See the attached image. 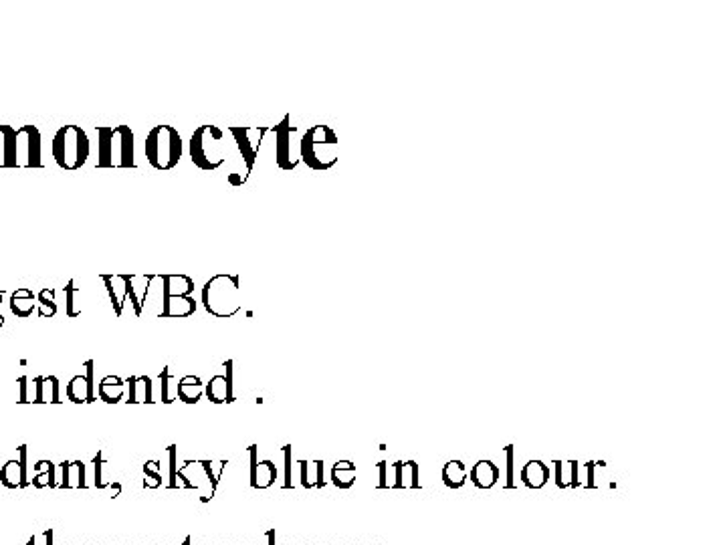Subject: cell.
I'll return each instance as SVG.
<instances>
[{"label": "cell", "instance_id": "cell-1", "mask_svg": "<svg viewBox=\"0 0 727 545\" xmlns=\"http://www.w3.org/2000/svg\"><path fill=\"white\" fill-rule=\"evenodd\" d=\"M337 146L339 140L330 125H313L302 136L299 160L316 172L332 170L337 164Z\"/></svg>", "mask_w": 727, "mask_h": 545}, {"label": "cell", "instance_id": "cell-2", "mask_svg": "<svg viewBox=\"0 0 727 545\" xmlns=\"http://www.w3.org/2000/svg\"><path fill=\"white\" fill-rule=\"evenodd\" d=\"M146 158L156 170H172L184 154V141L172 125H154L143 143Z\"/></svg>", "mask_w": 727, "mask_h": 545}, {"label": "cell", "instance_id": "cell-3", "mask_svg": "<svg viewBox=\"0 0 727 545\" xmlns=\"http://www.w3.org/2000/svg\"><path fill=\"white\" fill-rule=\"evenodd\" d=\"M239 275H214L202 287V305L206 313L218 319H229L241 311Z\"/></svg>", "mask_w": 727, "mask_h": 545}, {"label": "cell", "instance_id": "cell-4", "mask_svg": "<svg viewBox=\"0 0 727 545\" xmlns=\"http://www.w3.org/2000/svg\"><path fill=\"white\" fill-rule=\"evenodd\" d=\"M51 152H53V158L59 168L79 170L81 166H85L89 152H91L85 129H81L79 125L59 127L55 134L53 143H51Z\"/></svg>", "mask_w": 727, "mask_h": 545}, {"label": "cell", "instance_id": "cell-5", "mask_svg": "<svg viewBox=\"0 0 727 545\" xmlns=\"http://www.w3.org/2000/svg\"><path fill=\"white\" fill-rule=\"evenodd\" d=\"M225 132L218 125H200L196 127L188 141V154L196 168L200 170H218L225 164L223 148Z\"/></svg>", "mask_w": 727, "mask_h": 545}, {"label": "cell", "instance_id": "cell-6", "mask_svg": "<svg viewBox=\"0 0 727 545\" xmlns=\"http://www.w3.org/2000/svg\"><path fill=\"white\" fill-rule=\"evenodd\" d=\"M229 132L237 141V148L243 156L247 172L250 174L255 168L257 156H259V148L263 143V138H265L267 132H271V127H267V125H231Z\"/></svg>", "mask_w": 727, "mask_h": 545}, {"label": "cell", "instance_id": "cell-7", "mask_svg": "<svg viewBox=\"0 0 727 545\" xmlns=\"http://www.w3.org/2000/svg\"><path fill=\"white\" fill-rule=\"evenodd\" d=\"M275 160H277V166L281 170H295L297 164H299V158H295L293 154V143H291V136L295 134V125H291V115H285L281 123L275 125Z\"/></svg>", "mask_w": 727, "mask_h": 545}, {"label": "cell", "instance_id": "cell-8", "mask_svg": "<svg viewBox=\"0 0 727 545\" xmlns=\"http://www.w3.org/2000/svg\"><path fill=\"white\" fill-rule=\"evenodd\" d=\"M120 166V136L118 125H97V168Z\"/></svg>", "mask_w": 727, "mask_h": 545}, {"label": "cell", "instance_id": "cell-9", "mask_svg": "<svg viewBox=\"0 0 727 545\" xmlns=\"http://www.w3.org/2000/svg\"><path fill=\"white\" fill-rule=\"evenodd\" d=\"M95 362L87 360L85 362V376H75L71 382L67 384V398L75 402V404H91L95 402V382H93V371H95Z\"/></svg>", "mask_w": 727, "mask_h": 545}, {"label": "cell", "instance_id": "cell-10", "mask_svg": "<svg viewBox=\"0 0 727 545\" xmlns=\"http://www.w3.org/2000/svg\"><path fill=\"white\" fill-rule=\"evenodd\" d=\"M120 277L124 281L125 293H127V297L132 301V307H134L136 316L140 317L143 311V305H146V299H148L152 281L158 279L160 275H120Z\"/></svg>", "mask_w": 727, "mask_h": 545}, {"label": "cell", "instance_id": "cell-11", "mask_svg": "<svg viewBox=\"0 0 727 545\" xmlns=\"http://www.w3.org/2000/svg\"><path fill=\"white\" fill-rule=\"evenodd\" d=\"M227 374L225 376H214L211 378L209 384H204V394L206 398L214 402V404H231L234 402V394H232V360L225 362Z\"/></svg>", "mask_w": 727, "mask_h": 545}, {"label": "cell", "instance_id": "cell-12", "mask_svg": "<svg viewBox=\"0 0 727 545\" xmlns=\"http://www.w3.org/2000/svg\"><path fill=\"white\" fill-rule=\"evenodd\" d=\"M17 138L24 141L27 148V160L22 166L27 168H41L43 160H41V132L36 125H20L17 129Z\"/></svg>", "mask_w": 727, "mask_h": 545}, {"label": "cell", "instance_id": "cell-13", "mask_svg": "<svg viewBox=\"0 0 727 545\" xmlns=\"http://www.w3.org/2000/svg\"><path fill=\"white\" fill-rule=\"evenodd\" d=\"M0 166L18 168V138L13 125H0Z\"/></svg>", "mask_w": 727, "mask_h": 545}, {"label": "cell", "instance_id": "cell-14", "mask_svg": "<svg viewBox=\"0 0 727 545\" xmlns=\"http://www.w3.org/2000/svg\"><path fill=\"white\" fill-rule=\"evenodd\" d=\"M162 301L172 297H190L195 293V279L188 275H160Z\"/></svg>", "mask_w": 727, "mask_h": 545}, {"label": "cell", "instance_id": "cell-15", "mask_svg": "<svg viewBox=\"0 0 727 545\" xmlns=\"http://www.w3.org/2000/svg\"><path fill=\"white\" fill-rule=\"evenodd\" d=\"M499 467H497L495 462H491V460H479L473 469H471V473H469V479H471V483L477 487V489H491V487H495V483L499 481Z\"/></svg>", "mask_w": 727, "mask_h": 545}, {"label": "cell", "instance_id": "cell-16", "mask_svg": "<svg viewBox=\"0 0 727 545\" xmlns=\"http://www.w3.org/2000/svg\"><path fill=\"white\" fill-rule=\"evenodd\" d=\"M196 313L195 297H172V299L162 301V311L158 313L160 319H172V317H190Z\"/></svg>", "mask_w": 727, "mask_h": 545}, {"label": "cell", "instance_id": "cell-17", "mask_svg": "<svg viewBox=\"0 0 727 545\" xmlns=\"http://www.w3.org/2000/svg\"><path fill=\"white\" fill-rule=\"evenodd\" d=\"M521 481L528 489H542L550 481V469L542 460H530L521 469Z\"/></svg>", "mask_w": 727, "mask_h": 545}, {"label": "cell", "instance_id": "cell-18", "mask_svg": "<svg viewBox=\"0 0 727 545\" xmlns=\"http://www.w3.org/2000/svg\"><path fill=\"white\" fill-rule=\"evenodd\" d=\"M101 281L106 285L107 295H109V301L113 305V313L120 317L124 313V303L127 299V293H125V285L122 281L120 275H101Z\"/></svg>", "mask_w": 727, "mask_h": 545}, {"label": "cell", "instance_id": "cell-19", "mask_svg": "<svg viewBox=\"0 0 727 545\" xmlns=\"http://www.w3.org/2000/svg\"><path fill=\"white\" fill-rule=\"evenodd\" d=\"M204 394V384L198 376H184L176 384V398L184 404H196Z\"/></svg>", "mask_w": 727, "mask_h": 545}, {"label": "cell", "instance_id": "cell-20", "mask_svg": "<svg viewBox=\"0 0 727 545\" xmlns=\"http://www.w3.org/2000/svg\"><path fill=\"white\" fill-rule=\"evenodd\" d=\"M97 394L107 404H118L124 400L125 380H122L120 376H106L97 386Z\"/></svg>", "mask_w": 727, "mask_h": 545}, {"label": "cell", "instance_id": "cell-21", "mask_svg": "<svg viewBox=\"0 0 727 545\" xmlns=\"http://www.w3.org/2000/svg\"><path fill=\"white\" fill-rule=\"evenodd\" d=\"M35 299L36 295L31 289L20 287V289H17V291L10 295V311L17 317H20V319H27V317L35 311Z\"/></svg>", "mask_w": 727, "mask_h": 545}, {"label": "cell", "instance_id": "cell-22", "mask_svg": "<svg viewBox=\"0 0 727 545\" xmlns=\"http://www.w3.org/2000/svg\"><path fill=\"white\" fill-rule=\"evenodd\" d=\"M578 462L576 460H553V469H556V485L560 489H570V487H580L578 481Z\"/></svg>", "mask_w": 727, "mask_h": 545}, {"label": "cell", "instance_id": "cell-23", "mask_svg": "<svg viewBox=\"0 0 727 545\" xmlns=\"http://www.w3.org/2000/svg\"><path fill=\"white\" fill-rule=\"evenodd\" d=\"M120 136V166L118 168H136L134 158V132L129 125H118Z\"/></svg>", "mask_w": 727, "mask_h": 545}, {"label": "cell", "instance_id": "cell-24", "mask_svg": "<svg viewBox=\"0 0 727 545\" xmlns=\"http://www.w3.org/2000/svg\"><path fill=\"white\" fill-rule=\"evenodd\" d=\"M299 467H302V485L305 489H313V487H325V481H323V460H313V462H307V460H299Z\"/></svg>", "mask_w": 727, "mask_h": 545}, {"label": "cell", "instance_id": "cell-25", "mask_svg": "<svg viewBox=\"0 0 727 545\" xmlns=\"http://www.w3.org/2000/svg\"><path fill=\"white\" fill-rule=\"evenodd\" d=\"M332 481L337 489H350L355 481V465L352 460H337L332 469Z\"/></svg>", "mask_w": 727, "mask_h": 545}, {"label": "cell", "instance_id": "cell-26", "mask_svg": "<svg viewBox=\"0 0 727 545\" xmlns=\"http://www.w3.org/2000/svg\"><path fill=\"white\" fill-rule=\"evenodd\" d=\"M467 469L461 460H449L443 467V483L449 489H461L467 483Z\"/></svg>", "mask_w": 727, "mask_h": 545}, {"label": "cell", "instance_id": "cell-27", "mask_svg": "<svg viewBox=\"0 0 727 545\" xmlns=\"http://www.w3.org/2000/svg\"><path fill=\"white\" fill-rule=\"evenodd\" d=\"M277 479V467L271 460H259L255 476L250 479V487L253 489H267L275 483Z\"/></svg>", "mask_w": 727, "mask_h": 545}, {"label": "cell", "instance_id": "cell-28", "mask_svg": "<svg viewBox=\"0 0 727 545\" xmlns=\"http://www.w3.org/2000/svg\"><path fill=\"white\" fill-rule=\"evenodd\" d=\"M77 295H81L79 287H75V281H69L65 285V313L71 319L81 316V307L77 303Z\"/></svg>", "mask_w": 727, "mask_h": 545}, {"label": "cell", "instance_id": "cell-29", "mask_svg": "<svg viewBox=\"0 0 727 545\" xmlns=\"http://www.w3.org/2000/svg\"><path fill=\"white\" fill-rule=\"evenodd\" d=\"M0 479L6 487H20V460H8L0 471Z\"/></svg>", "mask_w": 727, "mask_h": 545}, {"label": "cell", "instance_id": "cell-30", "mask_svg": "<svg viewBox=\"0 0 727 545\" xmlns=\"http://www.w3.org/2000/svg\"><path fill=\"white\" fill-rule=\"evenodd\" d=\"M402 485L408 489H418L421 487V471L416 460H407L402 467Z\"/></svg>", "mask_w": 727, "mask_h": 545}, {"label": "cell", "instance_id": "cell-31", "mask_svg": "<svg viewBox=\"0 0 727 545\" xmlns=\"http://www.w3.org/2000/svg\"><path fill=\"white\" fill-rule=\"evenodd\" d=\"M136 402H146V404L154 402L152 378L150 376H138V380H136Z\"/></svg>", "mask_w": 727, "mask_h": 545}, {"label": "cell", "instance_id": "cell-32", "mask_svg": "<svg viewBox=\"0 0 727 545\" xmlns=\"http://www.w3.org/2000/svg\"><path fill=\"white\" fill-rule=\"evenodd\" d=\"M158 467H160V462H158V460H150V462H146V465H143V476H146L143 487H148V489H156V487H160L162 475H160V471H158Z\"/></svg>", "mask_w": 727, "mask_h": 545}, {"label": "cell", "instance_id": "cell-33", "mask_svg": "<svg viewBox=\"0 0 727 545\" xmlns=\"http://www.w3.org/2000/svg\"><path fill=\"white\" fill-rule=\"evenodd\" d=\"M43 402H53V404H59V402H61L59 380H57L55 376L43 378Z\"/></svg>", "mask_w": 727, "mask_h": 545}, {"label": "cell", "instance_id": "cell-34", "mask_svg": "<svg viewBox=\"0 0 727 545\" xmlns=\"http://www.w3.org/2000/svg\"><path fill=\"white\" fill-rule=\"evenodd\" d=\"M172 382V371H170V368L166 366V368H162L160 371V390H162V402L164 404H170V402H174V394L170 392V384Z\"/></svg>", "mask_w": 727, "mask_h": 545}, {"label": "cell", "instance_id": "cell-35", "mask_svg": "<svg viewBox=\"0 0 727 545\" xmlns=\"http://www.w3.org/2000/svg\"><path fill=\"white\" fill-rule=\"evenodd\" d=\"M33 485L35 487H57V483H55V465L51 462V460H47V465H45V473L43 475H36L35 479H33Z\"/></svg>", "mask_w": 727, "mask_h": 545}, {"label": "cell", "instance_id": "cell-36", "mask_svg": "<svg viewBox=\"0 0 727 545\" xmlns=\"http://www.w3.org/2000/svg\"><path fill=\"white\" fill-rule=\"evenodd\" d=\"M168 455H170V483H168V487H170V489H176L178 487V483H176V479H178L176 444H172V446L168 448Z\"/></svg>", "mask_w": 727, "mask_h": 545}, {"label": "cell", "instance_id": "cell-37", "mask_svg": "<svg viewBox=\"0 0 727 545\" xmlns=\"http://www.w3.org/2000/svg\"><path fill=\"white\" fill-rule=\"evenodd\" d=\"M505 457H507V481H505V487L511 489L515 483L514 479V446H505Z\"/></svg>", "mask_w": 727, "mask_h": 545}, {"label": "cell", "instance_id": "cell-38", "mask_svg": "<svg viewBox=\"0 0 727 545\" xmlns=\"http://www.w3.org/2000/svg\"><path fill=\"white\" fill-rule=\"evenodd\" d=\"M293 483H291V444L285 446V483L283 489H291Z\"/></svg>", "mask_w": 727, "mask_h": 545}, {"label": "cell", "instance_id": "cell-39", "mask_svg": "<svg viewBox=\"0 0 727 545\" xmlns=\"http://www.w3.org/2000/svg\"><path fill=\"white\" fill-rule=\"evenodd\" d=\"M18 453H20V487H27L29 485V481H27V446L22 444L20 448H18Z\"/></svg>", "mask_w": 727, "mask_h": 545}, {"label": "cell", "instance_id": "cell-40", "mask_svg": "<svg viewBox=\"0 0 727 545\" xmlns=\"http://www.w3.org/2000/svg\"><path fill=\"white\" fill-rule=\"evenodd\" d=\"M402 467H404L402 460H396V462H394V483H392V489H404V485H402Z\"/></svg>", "mask_w": 727, "mask_h": 545}, {"label": "cell", "instance_id": "cell-41", "mask_svg": "<svg viewBox=\"0 0 727 545\" xmlns=\"http://www.w3.org/2000/svg\"><path fill=\"white\" fill-rule=\"evenodd\" d=\"M93 465H95V485H97L99 489H104L106 483H104V479H101V465H104L101 453H97V457L93 458Z\"/></svg>", "mask_w": 727, "mask_h": 545}, {"label": "cell", "instance_id": "cell-42", "mask_svg": "<svg viewBox=\"0 0 727 545\" xmlns=\"http://www.w3.org/2000/svg\"><path fill=\"white\" fill-rule=\"evenodd\" d=\"M136 380H138V376H129L127 380H125V384H127V404H136Z\"/></svg>", "mask_w": 727, "mask_h": 545}, {"label": "cell", "instance_id": "cell-43", "mask_svg": "<svg viewBox=\"0 0 727 545\" xmlns=\"http://www.w3.org/2000/svg\"><path fill=\"white\" fill-rule=\"evenodd\" d=\"M386 469H388V462H386V460H380V462H378V471H380V483H378V487H380V489H386V487H388Z\"/></svg>", "mask_w": 727, "mask_h": 545}, {"label": "cell", "instance_id": "cell-44", "mask_svg": "<svg viewBox=\"0 0 727 545\" xmlns=\"http://www.w3.org/2000/svg\"><path fill=\"white\" fill-rule=\"evenodd\" d=\"M584 467H586V479H588L584 487H588V489H594V487H596V483H594V469H596V462H586Z\"/></svg>", "mask_w": 727, "mask_h": 545}, {"label": "cell", "instance_id": "cell-45", "mask_svg": "<svg viewBox=\"0 0 727 545\" xmlns=\"http://www.w3.org/2000/svg\"><path fill=\"white\" fill-rule=\"evenodd\" d=\"M36 299H38V305L55 303V289H43V291L36 295Z\"/></svg>", "mask_w": 727, "mask_h": 545}, {"label": "cell", "instance_id": "cell-46", "mask_svg": "<svg viewBox=\"0 0 727 545\" xmlns=\"http://www.w3.org/2000/svg\"><path fill=\"white\" fill-rule=\"evenodd\" d=\"M57 313V303H47V305H38V317H53Z\"/></svg>", "mask_w": 727, "mask_h": 545}, {"label": "cell", "instance_id": "cell-47", "mask_svg": "<svg viewBox=\"0 0 727 545\" xmlns=\"http://www.w3.org/2000/svg\"><path fill=\"white\" fill-rule=\"evenodd\" d=\"M27 382H29V380H27L24 376L18 378V388H20V400H18V402H22V404H24V402H31V400H29V394H27V392H29Z\"/></svg>", "mask_w": 727, "mask_h": 545}, {"label": "cell", "instance_id": "cell-48", "mask_svg": "<svg viewBox=\"0 0 727 545\" xmlns=\"http://www.w3.org/2000/svg\"><path fill=\"white\" fill-rule=\"evenodd\" d=\"M33 402H36V404L43 402V376L35 378V400Z\"/></svg>", "mask_w": 727, "mask_h": 545}, {"label": "cell", "instance_id": "cell-49", "mask_svg": "<svg viewBox=\"0 0 727 545\" xmlns=\"http://www.w3.org/2000/svg\"><path fill=\"white\" fill-rule=\"evenodd\" d=\"M69 469H71V462H63L61 465V471H63V481H61V487H69Z\"/></svg>", "mask_w": 727, "mask_h": 545}, {"label": "cell", "instance_id": "cell-50", "mask_svg": "<svg viewBox=\"0 0 727 545\" xmlns=\"http://www.w3.org/2000/svg\"><path fill=\"white\" fill-rule=\"evenodd\" d=\"M247 182V176H241V174H229V184L231 186H243Z\"/></svg>", "mask_w": 727, "mask_h": 545}, {"label": "cell", "instance_id": "cell-51", "mask_svg": "<svg viewBox=\"0 0 727 545\" xmlns=\"http://www.w3.org/2000/svg\"><path fill=\"white\" fill-rule=\"evenodd\" d=\"M109 487H111V491H113V499L122 493V485H120V483H111Z\"/></svg>", "mask_w": 727, "mask_h": 545}, {"label": "cell", "instance_id": "cell-52", "mask_svg": "<svg viewBox=\"0 0 727 545\" xmlns=\"http://www.w3.org/2000/svg\"><path fill=\"white\" fill-rule=\"evenodd\" d=\"M267 539H269V545H275V531H269V533H267Z\"/></svg>", "mask_w": 727, "mask_h": 545}, {"label": "cell", "instance_id": "cell-53", "mask_svg": "<svg viewBox=\"0 0 727 545\" xmlns=\"http://www.w3.org/2000/svg\"><path fill=\"white\" fill-rule=\"evenodd\" d=\"M190 544H192V539H190V537H186V539H184V544H182V545H190Z\"/></svg>", "mask_w": 727, "mask_h": 545}, {"label": "cell", "instance_id": "cell-54", "mask_svg": "<svg viewBox=\"0 0 727 545\" xmlns=\"http://www.w3.org/2000/svg\"><path fill=\"white\" fill-rule=\"evenodd\" d=\"M4 325V317H2V313H0V327Z\"/></svg>", "mask_w": 727, "mask_h": 545}, {"label": "cell", "instance_id": "cell-55", "mask_svg": "<svg viewBox=\"0 0 727 545\" xmlns=\"http://www.w3.org/2000/svg\"><path fill=\"white\" fill-rule=\"evenodd\" d=\"M0 303H2V291H0Z\"/></svg>", "mask_w": 727, "mask_h": 545}]
</instances>
